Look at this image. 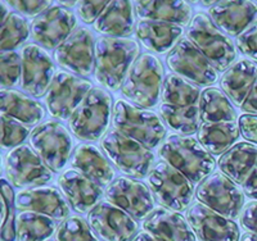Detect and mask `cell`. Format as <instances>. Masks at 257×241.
Masks as SVG:
<instances>
[{"label": "cell", "instance_id": "obj_25", "mask_svg": "<svg viewBox=\"0 0 257 241\" xmlns=\"http://www.w3.org/2000/svg\"><path fill=\"white\" fill-rule=\"evenodd\" d=\"M0 114L8 116L26 126L39 125L45 116L40 102L15 89H0Z\"/></svg>", "mask_w": 257, "mask_h": 241}, {"label": "cell", "instance_id": "obj_2", "mask_svg": "<svg viewBox=\"0 0 257 241\" xmlns=\"http://www.w3.org/2000/svg\"><path fill=\"white\" fill-rule=\"evenodd\" d=\"M158 154L165 163L178 169L192 183H201L213 173L216 167L212 155L192 136L170 135L162 142Z\"/></svg>", "mask_w": 257, "mask_h": 241}, {"label": "cell", "instance_id": "obj_22", "mask_svg": "<svg viewBox=\"0 0 257 241\" xmlns=\"http://www.w3.org/2000/svg\"><path fill=\"white\" fill-rule=\"evenodd\" d=\"M58 187L75 212L90 213L103 196L102 186L76 169H67L58 177Z\"/></svg>", "mask_w": 257, "mask_h": 241}, {"label": "cell", "instance_id": "obj_40", "mask_svg": "<svg viewBox=\"0 0 257 241\" xmlns=\"http://www.w3.org/2000/svg\"><path fill=\"white\" fill-rule=\"evenodd\" d=\"M0 194L8 205V215L3 227L0 228V240L15 241L16 238V195L8 181L0 180Z\"/></svg>", "mask_w": 257, "mask_h": 241}, {"label": "cell", "instance_id": "obj_11", "mask_svg": "<svg viewBox=\"0 0 257 241\" xmlns=\"http://www.w3.org/2000/svg\"><path fill=\"white\" fill-rule=\"evenodd\" d=\"M93 85L89 80L68 72H58L47 93V109L53 118L70 121Z\"/></svg>", "mask_w": 257, "mask_h": 241}, {"label": "cell", "instance_id": "obj_24", "mask_svg": "<svg viewBox=\"0 0 257 241\" xmlns=\"http://www.w3.org/2000/svg\"><path fill=\"white\" fill-rule=\"evenodd\" d=\"M71 166L99 186H108L116 176L109 160L95 145L80 144L71 155Z\"/></svg>", "mask_w": 257, "mask_h": 241}, {"label": "cell", "instance_id": "obj_52", "mask_svg": "<svg viewBox=\"0 0 257 241\" xmlns=\"http://www.w3.org/2000/svg\"><path fill=\"white\" fill-rule=\"evenodd\" d=\"M58 6L63 7V8H70V7L77 6V2H58Z\"/></svg>", "mask_w": 257, "mask_h": 241}, {"label": "cell", "instance_id": "obj_26", "mask_svg": "<svg viewBox=\"0 0 257 241\" xmlns=\"http://www.w3.org/2000/svg\"><path fill=\"white\" fill-rule=\"evenodd\" d=\"M183 32L181 26L157 21H139L135 29V35L142 45L149 52L160 54L173 50L181 40Z\"/></svg>", "mask_w": 257, "mask_h": 241}, {"label": "cell", "instance_id": "obj_46", "mask_svg": "<svg viewBox=\"0 0 257 241\" xmlns=\"http://www.w3.org/2000/svg\"><path fill=\"white\" fill-rule=\"evenodd\" d=\"M242 187L245 196H248L249 199H253V200H257V163L251 171V173L244 180Z\"/></svg>", "mask_w": 257, "mask_h": 241}, {"label": "cell", "instance_id": "obj_30", "mask_svg": "<svg viewBox=\"0 0 257 241\" xmlns=\"http://www.w3.org/2000/svg\"><path fill=\"white\" fill-rule=\"evenodd\" d=\"M257 163V146L251 142H237L219 158L220 169L234 183L243 185Z\"/></svg>", "mask_w": 257, "mask_h": 241}, {"label": "cell", "instance_id": "obj_35", "mask_svg": "<svg viewBox=\"0 0 257 241\" xmlns=\"http://www.w3.org/2000/svg\"><path fill=\"white\" fill-rule=\"evenodd\" d=\"M160 116L164 119V122L180 136H192L193 134L198 132L201 126L198 105L175 107L164 103L160 105Z\"/></svg>", "mask_w": 257, "mask_h": 241}, {"label": "cell", "instance_id": "obj_10", "mask_svg": "<svg viewBox=\"0 0 257 241\" xmlns=\"http://www.w3.org/2000/svg\"><path fill=\"white\" fill-rule=\"evenodd\" d=\"M196 198L211 210L231 221L239 217L244 205V195L237 183L221 172H213L197 186Z\"/></svg>", "mask_w": 257, "mask_h": 241}, {"label": "cell", "instance_id": "obj_49", "mask_svg": "<svg viewBox=\"0 0 257 241\" xmlns=\"http://www.w3.org/2000/svg\"><path fill=\"white\" fill-rule=\"evenodd\" d=\"M132 241H157L152 235H149L146 231H142V232H138V235L133 238Z\"/></svg>", "mask_w": 257, "mask_h": 241}, {"label": "cell", "instance_id": "obj_7", "mask_svg": "<svg viewBox=\"0 0 257 241\" xmlns=\"http://www.w3.org/2000/svg\"><path fill=\"white\" fill-rule=\"evenodd\" d=\"M112 112L111 94L93 87L68 121L71 132L84 141L103 139L108 131Z\"/></svg>", "mask_w": 257, "mask_h": 241}, {"label": "cell", "instance_id": "obj_50", "mask_svg": "<svg viewBox=\"0 0 257 241\" xmlns=\"http://www.w3.org/2000/svg\"><path fill=\"white\" fill-rule=\"evenodd\" d=\"M8 16H9V12H8V9H7V7L4 6L3 3H0V27L3 26V24L6 22Z\"/></svg>", "mask_w": 257, "mask_h": 241}, {"label": "cell", "instance_id": "obj_38", "mask_svg": "<svg viewBox=\"0 0 257 241\" xmlns=\"http://www.w3.org/2000/svg\"><path fill=\"white\" fill-rule=\"evenodd\" d=\"M31 135L29 126L15 118L0 114V148H17Z\"/></svg>", "mask_w": 257, "mask_h": 241}, {"label": "cell", "instance_id": "obj_12", "mask_svg": "<svg viewBox=\"0 0 257 241\" xmlns=\"http://www.w3.org/2000/svg\"><path fill=\"white\" fill-rule=\"evenodd\" d=\"M54 61L75 76H89L95 70V40L88 29H77L53 53Z\"/></svg>", "mask_w": 257, "mask_h": 241}, {"label": "cell", "instance_id": "obj_54", "mask_svg": "<svg viewBox=\"0 0 257 241\" xmlns=\"http://www.w3.org/2000/svg\"><path fill=\"white\" fill-rule=\"evenodd\" d=\"M0 172H2V154H0Z\"/></svg>", "mask_w": 257, "mask_h": 241}, {"label": "cell", "instance_id": "obj_36", "mask_svg": "<svg viewBox=\"0 0 257 241\" xmlns=\"http://www.w3.org/2000/svg\"><path fill=\"white\" fill-rule=\"evenodd\" d=\"M27 21L17 12L9 13L3 26L0 27V52H15L30 36Z\"/></svg>", "mask_w": 257, "mask_h": 241}, {"label": "cell", "instance_id": "obj_3", "mask_svg": "<svg viewBox=\"0 0 257 241\" xmlns=\"http://www.w3.org/2000/svg\"><path fill=\"white\" fill-rule=\"evenodd\" d=\"M112 125L120 134L135 140L149 150L157 148L166 136V127L155 112L123 99L114 103Z\"/></svg>", "mask_w": 257, "mask_h": 241}, {"label": "cell", "instance_id": "obj_33", "mask_svg": "<svg viewBox=\"0 0 257 241\" xmlns=\"http://www.w3.org/2000/svg\"><path fill=\"white\" fill-rule=\"evenodd\" d=\"M57 229V221L35 212H21L16 217L18 241H47Z\"/></svg>", "mask_w": 257, "mask_h": 241}, {"label": "cell", "instance_id": "obj_48", "mask_svg": "<svg viewBox=\"0 0 257 241\" xmlns=\"http://www.w3.org/2000/svg\"><path fill=\"white\" fill-rule=\"evenodd\" d=\"M7 215H8V205L4 200L3 195L0 194V228L3 227L4 222H6Z\"/></svg>", "mask_w": 257, "mask_h": 241}, {"label": "cell", "instance_id": "obj_32", "mask_svg": "<svg viewBox=\"0 0 257 241\" xmlns=\"http://www.w3.org/2000/svg\"><path fill=\"white\" fill-rule=\"evenodd\" d=\"M198 141L211 155H220L233 146L240 132L237 122L202 123L198 128Z\"/></svg>", "mask_w": 257, "mask_h": 241}, {"label": "cell", "instance_id": "obj_20", "mask_svg": "<svg viewBox=\"0 0 257 241\" xmlns=\"http://www.w3.org/2000/svg\"><path fill=\"white\" fill-rule=\"evenodd\" d=\"M16 209L21 212H35L62 221L68 218L70 208L56 187L39 186L21 190L16 195Z\"/></svg>", "mask_w": 257, "mask_h": 241}, {"label": "cell", "instance_id": "obj_45", "mask_svg": "<svg viewBox=\"0 0 257 241\" xmlns=\"http://www.w3.org/2000/svg\"><path fill=\"white\" fill-rule=\"evenodd\" d=\"M240 224L248 232L257 233V201L247 204L240 215Z\"/></svg>", "mask_w": 257, "mask_h": 241}, {"label": "cell", "instance_id": "obj_17", "mask_svg": "<svg viewBox=\"0 0 257 241\" xmlns=\"http://www.w3.org/2000/svg\"><path fill=\"white\" fill-rule=\"evenodd\" d=\"M167 67L188 81L208 86L217 81V71L187 38L181 39L167 54Z\"/></svg>", "mask_w": 257, "mask_h": 241}, {"label": "cell", "instance_id": "obj_43", "mask_svg": "<svg viewBox=\"0 0 257 241\" xmlns=\"http://www.w3.org/2000/svg\"><path fill=\"white\" fill-rule=\"evenodd\" d=\"M50 2H39V0H34V2H24V0H16V2H8V6L16 9L18 13L26 16V17H38L39 15L47 11L50 7Z\"/></svg>", "mask_w": 257, "mask_h": 241}, {"label": "cell", "instance_id": "obj_31", "mask_svg": "<svg viewBox=\"0 0 257 241\" xmlns=\"http://www.w3.org/2000/svg\"><path fill=\"white\" fill-rule=\"evenodd\" d=\"M199 118L203 123L235 122L237 112L226 94L217 87H206L198 103Z\"/></svg>", "mask_w": 257, "mask_h": 241}, {"label": "cell", "instance_id": "obj_29", "mask_svg": "<svg viewBox=\"0 0 257 241\" xmlns=\"http://www.w3.org/2000/svg\"><path fill=\"white\" fill-rule=\"evenodd\" d=\"M135 13L142 21H157L184 27L192 21L187 2H135Z\"/></svg>", "mask_w": 257, "mask_h": 241}, {"label": "cell", "instance_id": "obj_37", "mask_svg": "<svg viewBox=\"0 0 257 241\" xmlns=\"http://www.w3.org/2000/svg\"><path fill=\"white\" fill-rule=\"evenodd\" d=\"M57 241H98L93 229L82 217L66 218L56 231Z\"/></svg>", "mask_w": 257, "mask_h": 241}, {"label": "cell", "instance_id": "obj_34", "mask_svg": "<svg viewBox=\"0 0 257 241\" xmlns=\"http://www.w3.org/2000/svg\"><path fill=\"white\" fill-rule=\"evenodd\" d=\"M161 98L165 104L175 107H192L199 103L201 90L198 85L188 81L187 79L175 73L165 76L161 89Z\"/></svg>", "mask_w": 257, "mask_h": 241}, {"label": "cell", "instance_id": "obj_18", "mask_svg": "<svg viewBox=\"0 0 257 241\" xmlns=\"http://www.w3.org/2000/svg\"><path fill=\"white\" fill-rule=\"evenodd\" d=\"M75 27L76 16L70 9L57 4L34 18L30 32L41 48L56 50L72 34Z\"/></svg>", "mask_w": 257, "mask_h": 241}, {"label": "cell", "instance_id": "obj_42", "mask_svg": "<svg viewBox=\"0 0 257 241\" xmlns=\"http://www.w3.org/2000/svg\"><path fill=\"white\" fill-rule=\"evenodd\" d=\"M109 2H79L77 3V11L79 16L84 24H95L100 15L103 13Z\"/></svg>", "mask_w": 257, "mask_h": 241}, {"label": "cell", "instance_id": "obj_5", "mask_svg": "<svg viewBox=\"0 0 257 241\" xmlns=\"http://www.w3.org/2000/svg\"><path fill=\"white\" fill-rule=\"evenodd\" d=\"M100 148L109 163L127 177L141 180L152 171L155 163L152 151L118 131H108L100 141Z\"/></svg>", "mask_w": 257, "mask_h": 241}, {"label": "cell", "instance_id": "obj_4", "mask_svg": "<svg viewBox=\"0 0 257 241\" xmlns=\"http://www.w3.org/2000/svg\"><path fill=\"white\" fill-rule=\"evenodd\" d=\"M164 82V66L151 53H142L128 70L121 91L130 103L142 108L157 105Z\"/></svg>", "mask_w": 257, "mask_h": 241}, {"label": "cell", "instance_id": "obj_6", "mask_svg": "<svg viewBox=\"0 0 257 241\" xmlns=\"http://www.w3.org/2000/svg\"><path fill=\"white\" fill-rule=\"evenodd\" d=\"M187 39L203 54L216 71H225L237 58V50L233 41L222 34L210 16L198 13L192 18Z\"/></svg>", "mask_w": 257, "mask_h": 241}, {"label": "cell", "instance_id": "obj_16", "mask_svg": "<svg viewBox=\"0 0 257 241\" xmlns=\"http://www.w3.org/2000/svg\"><path fill=\"white\" fill-rule=\"evenodd\" d=\"M22 76L21 87L32 98L47 95L56 77V64L44 48L38 44H29L22 50Z\"/></svg>", "mask_w": 257, "mask_h": 241}, {"label": "cell", "instance_id": "obj_53", "mask_svg": "<svg viewBox=\"0 0 257 241\" xmlns=\"http://www.w3.org/2000/svg\"><path fill=\"white\" fill-rule=\"evenodd\" d=\"M201 6H205V7H212V6H215V4H216V2H201Z\"/></svg>", "mask_w": 257, "mask_h": 241}, {"label": "cell", "instance_id": "obj_23", "mask_svg": "<svg viewBox=\"0 0 257 241\" xmlns=\"http://www.w3.org/2000/svg\"><path fill=\"white\" fill-rule=\"evenodd\" d=\"M143 227L157 241H196L187 218L164 206L155 208L146 218Z\"/></svg>", "mask_w": 257, "mask_h": 241}, {"label": "cell", "instance_id": "obj_51", "mask_svg": "<svg viewBox=\"0 0 257 241\" xmlns=\"http://www.w3.org/2000/svg\"><path fill=\"white\" fill-rule=\"evenodd\" d=\"M239 241H257V233H253V232L243 233Z\"/></svg>", "mask_w": 257, "mask_h": 241}, {"label": "cell", "instance_id": "obj_14", "mask_svg": "<svg viewBox=\"0 0 257 241\" xmlns=\"http://www.w3.org/2000/svg\"><path fill=\"white\" fill-rule=\"evenodd\" d=\"M88 223L102 241H130L139 229L134 218L107 200L99 201L90 210Z\"/></svg>", "mask_w": 257, "mask_h": 241}, {"label": "cell", "instance_id": "obj_44", "mask_svg": "<svg viewBox=\"0 0 257 241\" xmlns=\"http://www.w3.org/2000/svg\"><path fill=\"white\" fill-rule=\"evenodd\" d=\"M238 127L247 141L257 144V114H242L238 118Z\"/></svg>", "mask_w": 257, "mask_h": 241}, {"label": "cell", "instance_id": "obj_28", "mask_svg": "<svg viewBox=\"0 0 257 241\" xmlns=\"http://www.w3.org/2000/svg\"><path fill=\"white\" fill-rule=\"evenodd\" d=\"M257 79V66L248 59H240L225 71L220 80L221 89L230 102L242 107Z\"/></svg>", "mask_w": 257, "mask_h": 241}, {"label": "cell", "instance_id": "obj_9", "mask_svg": "<svg viewBox=\"0 0 257 241\" xmlns=\"http://www.w3.org/2000/svg\"><path fill=\"white\" fill-rule=\"evenodd\" d=\"M148 183L152 194L166 209L180 213L192 203L193 183L167 163L160 162L153 167L148 174Z\"/></svg>", "mask_w": 257, "mask_h": 241}, {"label": "cell", "instance_id": "obj_13", "mask_svg": "<svg viewBox=\"0 0 257 241\" xmlns=\"http://www.w3.org/2000/svg\"><path fill=\"white\" fill-rule=\"evenodd\" d=\"M6 171L11 183L21 189L39 187L53 178V172L35 150L24 144L9 150L6 157Z\"/></svg>", "mask_w": 257, "mask_h": 241}, {"label": "cell", "instance_id": "obj_47", "mask_svg": "<svg viewBox=\"0 0 257 241\" xmlns=\"http://www.w3.org/2000/svg\"><path fill=\"white\" fill-rule=\"evenodd\" d=\"M240 108L244 112H249L251 114H257V79Z\"/></svg>", "mask_w": 257, "mask_h": 241}, {"label": "cell", "instance_id": "obj_15", "mask_svg": "<svg viewBox=\"0 0 257 241\" xmlns=\"http://www.w3.org/2000/svg\"><path fill=\"white\" fill-rule=\"evenodd\" d=\"M107 201L118 206L135 221H142L155 209V198L148 186L141 180L118 177L104 192Z\"/></svg>", "mask_w": 257, "mask_h": 241}, {"label": "cell", "instance_id": "obj_39", "mask_svg": "<svg viewBox=\"0 0 257 241\" xmlns=\"http://www.w3.org/2000/svg\"><path fill=\"white\" fill-rule=\"evenodd\" d=\"M22 61L17 52H0V87L11 89L20 84Z\"/></svg>", "mask_w": 257, "mask_h": 241}, {"label": "cell", "instance_id": "obj_1", "mask_svg": "<svg viewBox=\"0 0 257 241\" xmlns=\"http://www.w3.org/2000/svg\"><path fill=\"white\" fill-rule=\"evenodd\" d=\"M139 45L127 38H100L95 43V80L108 90L122 87L139 54Z\"/></svg>", "mask_w": 257, "mask_h": 241}, {"label": "cell", "instance_id": "obj_8", "mask_svg": "<svg viewBox=\"0 0 257 241\" xmlns=\"http://www.w3.org/2000/svg\"><path fill=\"white\" fill-rule=\"evenodd\" d=\"M30 145L50 171L59 172L72 155L73 141L62 123L47 121L31 131Z\"/></svg>", "mask_w": 257, "mask_h": 241}, {"label": "cell", "instance_id": "obj_27", "mask_svg": "<svg viewBox=\"0 0 257 241\" xmlns=\"http://www.w3.org/2000/svg\"><path fill=\"white\" fill-rule=\"evenodd\" d=\"M94 29L107 38H126L135 29V15L132 2H109L94 24Z\"/></svg>", "mask_w": 257, "mask_h": 241}, {"label": "cell", "instance_id": "obj_19", "mask_svg": "<svg viewBox=\"0 0 257 241\" xmlns=\"http://www.w3.org/2000/svg\"><path fill=\"white\" fill-rule=\"evenodd\" d=\"M187 221L201 241H239V227L234 221L217 214L201 203L188 209Z\"/></svg>", "mask_w": 257, "mask_h": 241}, {"label": "cell", "instance_id": "obj_21", "mask_svg": "<svg viewBox=\"0 0 257 241\" xmlns=\"http://www.w3.org/2000/svg\"><path fill=\"white\" fill-rule=\"evenodd\" d=\"M215 26L228 36H239L257 22V6L252 2H216L208 8Z\"/></svg>", "mask_w": 257, "mask_h": 241}, {"label": "cell", "instance_id": "obj_41", "mask_svg": "<svg viewBox=\"0 0 257 241\" xmlns=\"http://www.w3.org/2000/svg\"><path fill=\"white\" fill-rule=\"evenodd\" d=\"M237 47L242 54L257 63V22L238 36Z\"/></svg>", "mask_w": 257, "mask_h": 241}]
</instances>
